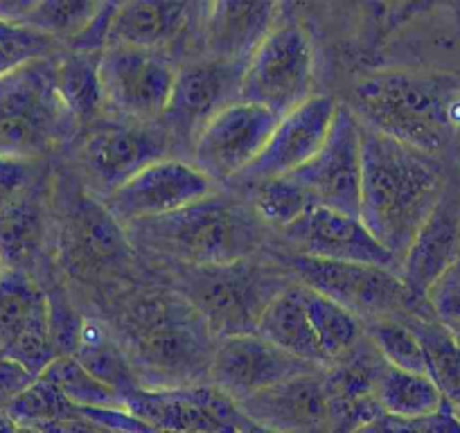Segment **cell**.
Here are the masks:
<instances>
[{
    "label": "cell",
    "mask_w": 460,
    "mask_h": 433,
    "mask_svg": "<svg viewBox=\"0 0 460 433\" xmlns=\"http://www.w3.org/2000/svg\"><path fill=\"white\" fill-rule=\"evenodd\" d=\"M111 330L145 391L208 384L217 337L179 291L147 289L127 296L115 309Z\"/></svg>",
    "instance_id": "cell-1"
},
{
    "label": "cell",
    "mask_w": 460,
    "mask_h": 433,
    "mask_svg": "<svg viewBox=\"0 0 460 433\" xmlns=\"http://www.w3.org/2000/svg\"><path fill=\"white\" fill-rule=\"evenodd\" d=\"M440 167L431 154L361 125L359 219L400 269L420 228L440 203Z\"/></svg>",
    "instance_id": "cell-2"
},
{
    "label": "cell",
    "mask_w": 460,
    "mask_h": 433,
    "mask_svg": "<svg viewBox=\"0 0 460 433\" xmlns=\"http://www.w3.org/2000/svg\"><path fill=\"white\" fill-rule=\"evenodd\" d=\"M267 224L249 199L210 194L172 215L127 226L131 244L181 267H221L249 260L267 242Z\"/></svg>",
    "instance_id": "cell-3"
},
{
    "label": "cell",
    "mask_w": 460,
    "mask_h": 433,
    "mask_svg": "<svg viewBox=\"0 0 460 433\" xmlns=\"http://www.w3.org/2000/svg\"><path fill=\"white\" fill-rule=\"evenodd\" d=\"M352 109V106H350ZM361 125L388 138L433 154L460 125V102L433 77L409 73H382L355 88V109Z\"/></svg>",
    "instance_id": "cell-4"
},
{
    "label": "cell",
    "mask_w": 460,
    "mask_h": 433,
    "mask_svg": "<svg viewBox=\"0 0 460 433\" xmlns=\"http://www.w3.org/2000/svg\"><path fill=\"white\" fill-rule=\"evenodd\" d=\"M176 267L174 291L206 318L217 341L258 332L269 305L298 282L287 269L253 258L221 267Z\"/></svg>",
    "instance_id": "cell-5"
},
{
    "label": "cell",
    "mask_w": 460,
    "mask_h": 433,
    "mask_svg": "<svg viewBox=\"0 0 460 433\" xmlns=\"http://www.w3.org/2000/svg\"><path fill=\"white\" fill-rule=\"evenodd\" d=\"M77 129L57 91V59L43 57L0 75V158L37 161Z\"/></svg>",
    "instance_id": "cell-6"
},
{
    "label": "cell",
    "mask_w": 460,
    "mask_h": 433,
    "mask_svg": "<svg viewBox=\"0 0 460 433\" xmlns=\"http://www.w3.org/2000/svg\"><path fill=\"white\" fill-rule=\"evenodd\" d=\"M289 271L300 285L348 309L364 325L386 318H409L420 312V300L411 296L400 273L391 269L294 255Z\"/></svg>",
    "instance_id": "cell-7"
},
{
    "label": "cell",
    "mask_w": 460,
    "mask_h": 433,
    "mask_svg": "<svg viewBox=\"0 0 460 433\" xmlns=\"http://www.w3.org/2000/svg\"><path fill=\"white\" fill-rule=\"evenodd\" d=\"M312 82V39L303 25L280 21L246 64L242 102L282 118L314 95Z\"/></svg>",
    "instance_id": "cell-8"
},
{
    "label": "cell",
    "mask_w": 460,
    "mask_h": 433,
    "mask_svg": "<svg viewBox=\"0 0 460 433\" xmlns=\"http://www.w3.org/2000/svg\"><path fill=\"white\" fill-rule=\"evenodd\" d=\"M174 61L165 52L111 46L100 57L104 111L125 122H161L176 82Z\"/></svg>",
    "instance_id": "cell-9"
},
{
    "label": "cell",
    "mask_w": 460,
    "mask_h": 433,
    "mask_svg": "<svg viewBox=\"0 0 460 433\" xmlns=\"http://www.w3.org/2000/svg\"><path fill=\"white\" fill-rule=\"evenodd\" d=\"M237 406L251 422L271 433H355L325 370L287 379Z\"/></svg>",
    "instance_id": "cell-10"
},
{
    "label": "cell",
    "mask_w": 460,
    "mask_h": 433,
    "mask_svg": "<svg viewBox=\"0 0 460 433\" xmlns=\"http://www.w3.org/2000/svg\"><path fill=\"white\" fill-rule=\"evenodd\" d=\"M172 138L158 127L115 122L93 127L77 147V165L93 190L106 199L152 163L170 158Z\"/></svg>",
    "instance_id": "cell-11"
},
{
    "label": "cell",
    "mask_w": 460,
    "mask_h": 433,
    "mask_svg": "<svg viewBox=\"0 0 460 433\" xmlns=\"http://www.w3.org/2000/svg\"><path fill=\"white\" fill-rule=\"evenodd\" d=\"M314 206L359 216L361 203V122L350 106H336L334 120L316 156L289 174Z\"/></svg>",
    "instance_id": "cell-12"
},
{
    "label": "cell",
    "mask_w": 460,
    "mask_h": 433,
    "mask_svg": "<svg viewBox=\"0 0 460 433\" xmlns=\"http://www.w3.org/2000/svg\"><path fill=\"white\" fill-rule=\"evenodd\" d=\"M246 64L197 59L181 66L172 88L170 104L161 118V127L172 143L194 145L208 122L230 104L242 102V82Z\"/></svg>",
    "instance_id": "cell-13"
},
{
    "label": "cell",
    "mask_w": 460,
    "mask_h": 433,
    "mask_svg": "<svg viewBox=\"0 0 460 433\" xmlns=\"http://www.w3.org/2000/svg\"><path fill=\"white\" fill-rule=\"evenodd\" d=\"M122 409L163 433H249L251 420L217 388L190 386L140 391L122 397Z\"/></svg>",
    "instance_id": "cell-14"
},
{
    "label": "cell",
    "mask_w": 460,
    "mask_h": 433,
    "mask_svg": "<svg viewBox=\"0 0 460 433\" xmlns=\"http://www.w3.org/2000/svg\"><path fill=\"white\" fill-rule=\"evenodd\" d=\"M131 240L102 201L79 192L66 210L59 235L64 267L79 280L113 276L131 262Z\"/></svg>",
    "instance_id": "cell-15"
},
{
    "label": "cell",
    "mask_w": 460,
    "mask_h": 433,
    "mask_svg": "<svg viewBox=\"0 0 460 433\" xmlns=\"http://www.w3.org/2000/svg\"><path fill=\"white\" fill-rule=\"evenodd\" d=\"M0 348L39 377L57 359L50 298L28 271L0 273Z\"/></svg>",
    "instance_id": "cell-16"
},
{
    "label": "cell",
    "mask_w": 460,
    "mask_h": 433,
    "mask_svg": "<svg viewBox=\"0 0 460 433\" xmlns=\"http://www.w3.org/2000/svg\"><path fill=\"white\" fill-rule=\"evenodd\" d=\"M215 194V183L183 158H163L127 181L102 203L122 224L172 215Z\"/></svg>",
    "instance_id": "cell-17"
},
{
    "label": "cell",
    "mask_w": 460,
    "mask_h": 433,
    "mask_svg": "<svg viewBox=\"0 0 460 433\" xmlns=\"http://www.w3.org/2000/svg\"><path fill=\"white\" fill-rule=\"evenodd\" d=\"M280 118L262 106L235 102L212 118L192 145V165L212 183L235 181L267 147Z\"/></svg>",
    "instance_id": "cell-18"
},
{
    "label": "cell",
    "mask_w": 460,
    "mask_h": 433,
    "mask_svg": "<svg viewBox=\"0 0 460 433\" xmlns=\"http://www.w3.org/2000/svg\"><path fill=\"white\" fill-rule=\"evenodd\" d=\"M318 370L325 368L278 350L258 334H242L217 341L208 370V386L217 388L221 395L240 404L276 384Z\"/></svg>",
    "instance_id": "cell-19"
},
{
    "label": "cell",
    "mask_w": 460,
    "mask_h": 433,
    "mask_svg": "<svg viewBox=\"0 0 460 433\" xmlns=\"http://www.w3.org/2000/svg\"><path fill=\"white\" fill-rule=\"evenodd\" d=\"M336 106L339 104L332 97L312 95L296 106L294 111L282 116L262 154L233 183L249 190L267 181L294 174L296 170L307 165L330 134Z\"/></svg>",
    "instance_id": "cell-20"
},
{
    "label": "cell",
    "mask_w": 460,
    "mask_h": 433,
    "mask_svg": "<svg viewBox=\"0 0 460 433\" xmlns=\"http://www.w3.org/2000/svg\"><path fill=\"white\" fill-rule=\"evenodd\" d=\"M282 235L300 258L370 264L400 273V262L370 235L359 216L314 206L298 222L282 228Z\"/></svg>",
    "instance_id": "cell-21"
},
{
    "label": "cell",
    "mask_w": 460,
    "mask_h": 433,
    "mask_svg": "<svg viewBox=\"0 0 460 433\" xmlns=\"http://www.w3.org/2000/svg\"><path fill=\"white\" fill-rule=\"evenodd\" d=\"M276 3H242L226 0L203 7L201 34L206 59L249 64L260 43L280 23Z\"/></svg>",
    "instance_id": "cell-22"
},
{
    "label": "cell",
    "mask_w": 460,
    "mask_h": 433,
    "mask_svg": "<svg viewBox=\"0 0 460 433\" xmlns=\"http://www.w3.org/2000/svg\"><path fill=\"white\" fill-rule=\"evenodd\" d=\"M460 260V226L456 212L440 199L411 244L400 278L415 300L427 303L431 287Z\"/></svg>",
    "instance_id": "cell-23"
},
{
    "label": "cell",
    "mask_w": 460,
    "mask_h": 433,
    "mask_svg": "<svg viewBox=\"0 0 460 433\" xmlns=\"http://www.w3.org/2000/svg\"><path fill=\"white\" fill-rule=\"evenodd\" d=\"M201 7L190 3H158V0L122 3L115 7L106 48L129 46L163 52L188 32L190 23L197 19Z\"/></svg>",
    "instance_id": "cell-24"
},
{
    "label": "cell",
    "mask_w": 460,
    "mask_h": 433,
    "mask_svg": "<svg viewBox=\"0 0 460 433\" xmlns=\"http://www.w3.org/2000/svg\"><path fill=\"white\" fill-rule=\"evenodd\" d=\"M258 337L276 346L278 350L296 357L300 361L330 368L325 355L321 350L312 323H309L307 309L303 300V285L294 282L289 289L282 291L276 300L267 307L258 323Z\"/></svg>",
    "instance_id": "cell-25"
},
{
    "label": "cell",
    "mask_w": 460,
    "mask_h": 433,
    "mask_svg": "<svg viewBox=\"0 0 460 433\" xmlns=\"http://www.w3.org/2000/svg\"><path fill=\"white\" fill-rule=\"evenodd\" d=\"M75 359L104 386L122 397L140 391V382L136 370L127 357L125 348L120 346L109 323L84 318L82 334H79Z\"/></svg>",
    "instance_id": "cell-26"
},
{
    "label": "cell",
    "mask_w": 460,
    "mask_h": 433,
    "mask_svg": "<svg viewBox=\"0 0 460 433\" xmlns=\"http://www.w3.org/2000/svg\"><path fill=\"white\" fill-rule=\"evenodd\" d=\"M100 57L102 52L70 50L64 59H57V91L77 127H91L104 113Z\"/></svg>",
    "instance_id": "cell-27"
},
{
    "label": "cell",
    "mask_w": 460,
    "mask_h": 433,
    "mask_svg": "<svg viewBox=\"0 0 460 433\" xmlns=\"http://www.w3.org/2000/svg\"><path fill=\"white\" fill-rule=\"evenodd\" d=\"M373 397L384 413L404 420L427 418L447 404L431 377L393 368L386 361L375 379Z\"/></svg>",
    "instance_id": "cell-28"
},
{
    "label": "cell",
    "mask_w": 460,
    "mask_h": 433,
    "mask_svg": "<svg viewBox=\"0 0 460 433\" xmlns=\"http://www.w3.org/2000/svg\"><path fill=\"white\" fill-rule=\"evenodd\" d=\"M102 3L48 0V3H0V19L23 25L43 37L73 41L100 12Z\"/></svg>",
    "instance_id": "cell-29"
},
{
    "label": "cell",
    "mask_w": 460,
    "mask_h": 433,
    "mask_svg": "<svg viewBox=\"0 0 460 433\" xmlns=\"http://www.w3.org/2000/svg\"><path fill=\"white\" fill-rule=\"evenodd\" d=\"M404 321L420 339L431 382L447 404L460 406V343L438 318L431 321L422 312L411 314Z\"/></svg>",
    "instance_id": "cell-30"
},
{
    "label": "cell",
    "mask_w": 460,
    "mask_h": 433,
    "mask_svg": "<svg viewBox=\"0 0 460 433\" xmlns=\"http://www.w3.org/2000/svg\"><path fill=\"white\" fill-rule=\"evenodd\" d=\"M303 300L327 364L332 366L341 361L364 341L366 325L348 309L339 307L330 298L307 289V287H303Z\"/></svg>",
    "instance_id": "cell-31"
},
{
    "label": "cell",
    "mask_w": 460,
    "mask_h": 433,
    "mask_svg": "<svg viewBox=\"0 0 460 433\" xmlns=\"http://www.w3.org/2000/svg\"><path fill=\"white\" fill-rule=\"evenodd\" d=\"M41 242V212L30 192L0 215V253L10 269H21L32 260Z\"/></svg>",
    "instance_id": "cell-32"
},
{
    "label": "cell",
    "mask_w": 460,
    "mask_h": 433,
    "mask_svg": "<svg viewBox=\"0 0 460 433\" xmlns=\"http://www.w3.org/2000/svg\"><path fill=\"white\" fill-rule=\"evenodd\" d=\"M39 377L55 384L61 395L79 409H122L120 395L97 382L75 357H57Z\"/></svg>",
    "instance_id": "cell-33"
},
{
    "label": "cell",
    "mask_w": 460,
    "mask_h": 433,
    "mask_svg": "<svg viewBox=\"0 0 460 433\" xmlns=\"http://www.w3.org/2000/svg\"><path fill=\"white\" fill-rule=\"evenodd\" d=\"M246 199H249L253 210L258 212L260 219L267 226L278 228L291 226L294 222H298L305 212H309L314 208V201L309 199V194L296 181H291L289 176H282V179H273L267 181V183L255 185V188H249L246 190Z\"/></svg>",
    "instance_id": "cell-34"
},
{
    "label": "cell",
    "mask_w": 460,
    "mask_h": 433,
    "mask_svg": "<svg viewBox=\"0 0 460 433\" xmlns=\"http://www.w3.org/2000/svg\"><path fill=\"white\" fill-rule=\"evenodd\" d=\"M366 334L388 366L429 377L427 357L420 346V339L404 318H386L366 325Z\"/></svg>",
    "instance_id": "cell-35"
},
{
    "label": "cell",
    "mask_w": 460,
    "mask_h": 433,
    "mask_svg": "<svg viewBox=\"0 0 460 433\" xmlns=\"http://www.w3.org/2000/svg\"><path fill=\"white\" fill-rule=\"evenodd\" d=\"M79 406L70 404L59 388L48 379L37 377L32 386L25 388L14 402L5 409V413L23 427H39V424L55 422V420L73 418Z\"/></svg>",
    "instance_id": "cell-36"
},
{
    "label": "cell",
    "mask_w": 460,
    "mask_h": 433,
    "mask_svg": "<svg viewBox=\"0 0 460 433\" xmlns=\"http://www.w3.org/2000/svg\"><path fill=\"white\" fill-rule=\"evenodd\" d=\"M52 46L55 41L50 37L0 19V75L10 73L28 61L50 57Z\"/></svg>",
    "instance_id": "cell-37"
},
{
    "label": "cell",
    "mask_w": 460,
    "mask_h": 433,
    "mask_svg": "<svg viewBox=\"0 0 460 433\" xmlns=\"http://www.w3.org/2000/svg\"><path fill=\"white\" fill-rule=\"evenodd\" d=\"M427 303L451 334H460V260L431 287Z\"/></svg>",
    "instance_id": "cell-38"
},
{
    "label": "cell",
    "mask_w": 460,
    "mask_h": 433,
    "mask_svg": "<svg viewBox=\"0 0 460 433\" xmlns=\"http://www.w3.org/2000/svg\"><path fill=\"white\" fill-rule=\"evenodd\" d=\"M34 161L0 158V215L30 192L34 179Z\"/></svg>",
    "instance_id": "cell-39"
},
{
    "label": "cell",
    "mask_w": 460,
    "mask_h": 433,
    "mask_svg": "<svg viewBox=\"0 0 460 433\" xmlns=\"http://www.w3.org/2000/svg\"><path fill=\"white\" fill-rule=\"evenodd\" d=\"M34 379L37 377L30 370H25L10 357H3L0 359V409L5 411L25 388L32 386Z\"/></svg>",
    "instance_id": "cell-40"
},
{
    "label": "cell",
    "mask_w": 460,
    "mask_h": 433,
    "mask_svg": "<svg viewBox=\"0 0 460 433\" xmlns=\"http://www.w3.org/2000/svg\"><path fill=\"white\" fill-rule=\"evenodd\" d=\"M34 429H39V431L43 433H118L113 431V429L106 427V424L93 420L91 415H86V411L84 409H77V413H75L73 418L39 424V427Z\"/></svg>",
    "instance_id": "cell-41"
},
{
    "label": "cell",
    "mask_w": 460,
    "mask_h": 433,
    "mask_svg": "<svg viewBox=\"0 0 460 433\" xmlns=\"http://www.w3.org/2000/svg\"><path fill=\"white\" fill-rule=\"evenodd\" d=\"M355 433H422V427H420L418 420L395 418V415H388L382 411L370 422L357 429Z\"/></svg>",
    "instance_id": "cell-42"
},
{
    "label": "cell",
    "mask_w": 460,
    "mask_h": 433,
    "mask_svg": "<svg viewBox=\"0 0 460 433\" xmlns=\"http://www.w3.org/2000/svg\"><path fill=\"white\" fill-rule=\"evenodd\" d=\"M16 427H19V424H16L5 411L0 409V433H16Z\"/></svg>",
    "instance_id": "cell-43"
},
{
    "label": "cell",
    "mask_w": 460,
    "mask_h": 433,
    "mask_svg": "<svg viewBox=\"0 0 460 433\" xmlns=\"http://www.w3.org/2000/svg\"><path fill=\"white\" fill-rule=\"evenodd\" d=\"M16 433H43V431H39V429L34 427H23V424H19V427H16Z\"/></svg>",
    "instance_id": "cell-44"
},
{
    "label": "cell",
    "mask_w": 460,
    "mask_h": 433,
    "mask_svg": "<svg viewBox=\"0 0 460 433\" xmlns=\"http://www.w3.org/2000/svg\"><path fill=\"white\" fill-rule=\"evenodd\" d=\"M5 269H7V264H5V260H3V253H0V273L5 271Z\"/></svg>",
    "instance_id": "cell-45"
},
{
    "label": "cell",
    "mask_w": 460,
    "mask_h": 433,
    "mask_svg": "<svg viewBox=\"0 0 460 433\" xmlns=\"http://www.w3.org/2000/svg\"><path fill=\"white\" fill-rule=\"evenodd\" d=\"M3 357H7V355H5V350H3V348H0V359H3Z\"/></svg>",
    "instance_id": "cell-46"
}]
</instances>
